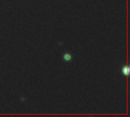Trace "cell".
<instances>
[{
	"label": "cell",
	"instance_id": "obj_1",
	"mask_svg": "<svg viewBox=\"0 0 130 117\" xmlns=\"http://www.w3.org/2000/svg\"><path fill=\"white\" fill-rule=\"evenodd\" d=\"M73 60V56L70 50H66L64 51L62 54V62H64L66 64L71 63Z\"/></svg>",
	"mask_w": 130,
	"mask_h": 117
},
{
	"label": "cell",
	"instance_id": "obj_2",
	"mask_svg": "<svg viewBox=\"0 0 130 117\" xmlns=\"http://www.w3.org/2000/svg\"><path fill=\"white\" fill-rule=\"evenodd\" d=\"M122 70H123V74L124 75H129V67L128 65L123 66V69H122Z\"/></svg>",
	"mask_w": 130,
	"mask_h": 117
}]
</instances>
